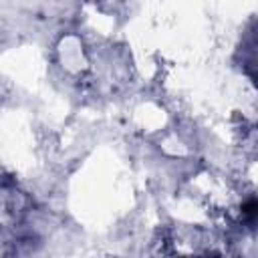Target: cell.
Masks as SVG:
<instances>
[{"label": "cell", "instance_id": "6da1fadb", "mask_svg": "<svg viewBox=\"0 0 258 258\" xmlns=\"http://www.w3.org/2000/svg\"><path fill=\"white\" fill-rule=\"evenodd\" d=\"M242 216L248 224H256L258 222V200H252L248 204H244L242 208Z\"/></svg>", "mask_w": 258, "mask_h": 258}, {"label": "cell", "instance_id": "7a4b0ae2", "mask_svg": "<svg viewBox=\"0 0 258 258\" xmlns=\"http://www.w3.org/2000/svg\"><path fill=\"white\" fill-rule=\"evenodd\" d=\"M256 87H258V81H256Z\"/></svg>", "mask_w": 258, "mask_h": 258}]
</instances>
